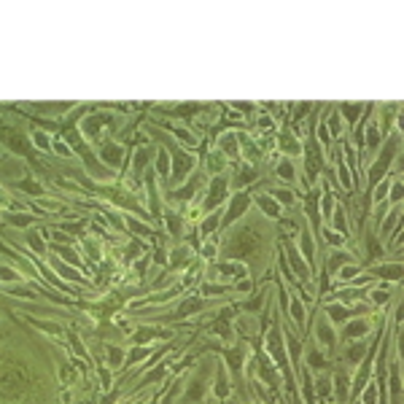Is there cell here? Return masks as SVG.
Segmentation results:
<instances>
[{
	"label": "cell",
	"mask_w": 404,
	"mask_h": 404,
	"mask_svg": "<svg viewBox=\"0 0 404 404\" xmlns=\"http://www.w3.org/2000/svg\"><path fill=\"white\" fill-rule=\"evenodd\" d=\"M361 272V267H359V264H342V267L340 269H337V280H342V283H348V280H353V277L356 275H359Z\"/></svg>",
	"instance_id": "23"
},
{
	"label": "cell",
	"mask_w": 404,
	"mask_h": 404,
	"mask_svg": "<svg viewBox=\"0 0 404 404\" xmlns=\"http://www.w3.org/2000/svg\"><path fill=\"white\" fill-rule=\"evenodd\" d=\"M267 350L275 356V364L283 369V375H286V380L291 383V369H288V356H286V348H283V332L280 329H272V332L267 334Z\"/></svg>",
	"instance_id": "2"
},
{
	"label": "cell",
	"mask_w": 404,
	"mask_h": 404,
	"mask_svg": "<svg viewBox=\"0 0 404 404\" xmlns=\"http://www.w3.org/2000/svg\"><path fill=\"white\" fill-rule=\"evenodd\" d=\"M307 367H310V369H315V372H323V369L329 367V361H326V356H323L321 350L313 348V350L307 353Z\"/></svg>",
	"instance_id": "17"
},
{
	"label": "cell",
	"mask_w": 404,
	"mask_h": 404,
	"mask_svg": "<svg viewBox=\"0 0 404 404\" xmlns=\"http://www.w3.org/2000/svg\"><path fill=\"white\" fill-rule=\"evenodd\" d=\"M315 340H318V345H323V348H334L337 334H334V326L326 318H321V321L315 323Z\"/></svg>",
	"instance_id": "8"
},
{
	"label": "cell",
	"mask_w": 404,
	"mask_h": 404,
	"mask_svg": "<svg viewBox=\"0 0 404 404\" xmlns=\"http://www.w3.org/2000/svg\"><path fill=\"white\" fill-rule=\"evenodd\" d=\"M256 248H259V240H256L254 232L251 229H235L227 240L224 254H227L229 259H246V256L256 254Z\"/></svg>",
	"instance_id": "1"
},
{
	"label": "cell",
	"mask_w": 404,
	"mask_h": 404,
	"mask_svg": "<svg viewBox=\"0 0 404 404\" xmlns=\"http://www.w3.org/2000/svg\"><path fill=\"white\" fill-rule=\"evenodd\" d=\"M16 272L14 269H8V267H0V280H16Z\"/></svg>",
	"instance_id": "39"
},
{
	"label": "cell",
	"mask_w": 404,
	"mask_h": 404,
	"mask_svg": "<svg viewBox=\"0 0 404 404\" xmlns=\"http://www.w3.org/2000/svg\"><path fill=\"white\" fill-rule=\"evenodd\" d=\"M307 114H310V103H302V105H296V108H294V127H296V124H299V119H304Z\"/></svg>",
	"instance_id": "36"
},
{
	"label": "cell",
	"mask_w": 404,
	"mask_h": 404,
	"mask_svg": "<svg viewBox=\"0 0 404 404\" xmlns=\"http://www.w3.org/2000/svg\"><path fill=\"white\" fill-rule=\"evenodd\" d=\"M340 111H342V116H348L350 122H353V119H356V116H359L361 111H364V105H342Z\"/></svg>",
	"instance_id": "35"
},
{
	"label": "cell",
	"mask_w": 404,
	"mask_h": 404,
	"mask_svg": "<svg viewBox=\"0 0 404 404\" xmlns=\"http://www.w3.org/2000/svg\"><path fill=\"white\" fill-rule=\"evenodd\" d=\"M248 205H251V197L246 194V191H240V194H237V197H232V200H229V213L224 216V224H232V221H235V218L246 216Z\"/></svg>",
	"instance_id": "5"
},
{
	"label": "cell",
	"mask_w": 404,
	"mask_h": 404,
	"mask_svg": "<svg viewBox=\"0 0 404 404\" xmlns=\"http://www.w3.org/2000/svg\"><path fill=\"white\" fill-rule=\"evenodd\" d=\"M218 145H221V156L240 159V137H237V132H224L218 137Z\"/></svg>",
	"instance_id": "7"
},
{
	"label": "cell",
	"mask_w": 404,
	"mask_h": 404,
	"mask_svg": "<svg viewBox=\"0 0 404 404\" xmlns=\"http://www.w3.org/2000/svg\"><path fill=\"white\" fill-rule=\"evenodd\" d=\"M218 221H221V213H213V216H208V221L202 224V232H205V235H210V232H213V229L218 227Z\"/></svg>",
	"instance_id": "34"
},
{
	"label": "cell",
	"mask_w": 404,
	"mask_h": 404,
	"mask_svg": "<svg viewBox=\"0 0 404 404\" xmlns=\"http://www.w3.org/2000/svg\"><path fill=\"white\" fill-rule=\"evenodd\" d=\"M288 256H291V264H294V269L299 272V277H302V280H310V277H313V275H310V267H307V264H304V262L299 259V254H296V251L291 248V251H288Z\"/></svg>",
	"instance_id": "22"
},
{
	"label": "cell",
	"mask_w": 404,
	"mask_h": 404,
	"mask_svg": "<svg viewBox=\"0 0 404 404\" xmlns=\"http://www.w3.org/2000/svg\"><path fill=\"white\" fill-rule=\"evenodd\" d=\"M323 124H326L329 137H340V135H342V130H345V124H342V116H340V114H332Z\"/></svg>",
	"instance_id": "21"
},
{
	"label": "cell",
	"mask_w": 404,
	"mask_h": 404,
	"mask_svg": "<svg viewBox=\"0 0 404 404\" xmlns=\"http://www.w3.org/2000/svg\"><path fill=\"white\" fill-rule=\"evenodd\" d=\"M334 383H337V402H345L348 399V391H350V386H348V383H350V377L345 375V372H337L334 375Z\"/></svg>",
	"instance_id": "20"
},
{
	"label": "cell",
	"mask_w": 404,
	"mask_h": 404,
	"mask_svg": "<svg viewBox=\"0 0 404 404\" xmlns=\"http://www.w3.org/2000/svg\"><path fill=\"white\" fill-rule=\"evenodd\" d=\"M156 164H159V173H162V175L167 173V154H164V151L159 154V162H156Z\"/></svg>",
	"instance_id": "40"
},
{
	"label": "cell",
	"mask_w": 404,
	"mask_h": 404,
	"mask_svg": "<svg viewBox=\"0 0 404 404\" xmlns=\"http://www.w3.org/2000/svg\"><path fill=\"white\" fill-rule=\"evenodd\" d=\"M342 326H345V342L367 340V334H369V321L367 318H348Z\"/></svg>",
	"instance_id": "4"
},
{
	"label": "cell",
	"mask_w": 404,
	"mask_h": 404,
	"mask_svg": "<svg viewBox=\"0 0 404 404\" xmlns=\"http://www.w3.org/2000/svg\"><path fill=\"white\" fill-rule=\"evenodd\" d=\"M213 254H216V246H213V243H210V246H205V251H202V256H205V259H210Z\"/></svg>",
	"instance_id": "43"
},
{
	"label": "cell",
	"mask_w": 404,
	"mask_h": 404,
	"mask_svg": "<svg viewBox=\"0 0 404 404\" xmlns=\"http://www.w3.org/2000/svg\"><path fill=\"white\" fill-rule=\"evenodd\" d=\"M399 200H402V183L396 181L394 186H391V200L388 202H399Z\"/></svg>",
	"instance_id": "38"
},
{
	"label": "cell",
	"mask_w": 404,
	"mask_h": 404,
	"mask_svg": "<svg viewBox=\"0 0 404 404\" xmlns=\"http://www.w3.org/2000/svg\"><path fill=\"white\" fill-rule=\"evenodd\" d=\"M350 262H353V259H350L345 251H334V256L329 259V269H332V272H337V269H340L342 264H350Z\"/></svg>",
	"instance_id": "27"
},
{
	"label": "cell",
	"mask_w": 404,
	"mask_h": 404,
	"mask_svg": "<svg viewBox=\"0 0 404 404\" xmlns=\"http://www.w3.org/2000/svg\"><path fill=\"white\" fill-rule=\"evenodd\" d=\"M259 127H262V130H269V127H272V119H269V116H262V119H259Z\"/></svg>",
	"instance_id": "42"
},
{
	"label": "cell",
	"mask_w": 404,
	"mask_h": 404,
	"mask_svg": "<svg viewBox=\"0 0 404 404\" xmlns=\"http://www.w3.org/2000/svg\"><path fill=\"white\" fill-rule=\"evenodd\" d=\"M367 350H369V342L367 340H353L350 345L345 348V359L350 364H361L364 361V356H367Z\"/></svg>",
	"instance_id": "9"
},
{
	"label": "cell",
	"mask_w": 404,
	"mask_h": 404,
	"mask_svg": "<svg viewBox=\"0 0 404 404\" xmlns=\"http://www.w3.org/2000/svg\"><path fill=\"white\" fill-rule=\"evenodd\" d=\"M256 202H259V208L264 210V216L280 218V205L272 200V194H259V197H256Z\"/></svg>",
	"instance_id": "13"
},
{
	"label": "cell",
	"mask_w": 404,
	"mask_h": 404,
	"mask_svg": "<svg viewBox=\"0 0 404 404\" xmlns=\"http://www.w3.org/2000/svg\"><path fill=\"white\" fill-rule=\"evenodd\" d=\"M272 200H275L277 205H294L296 197L291 194L288 189H275V191H272Z\"/></svg>",
	"instance_id": "30"
},
{
	"label": "cell",
	"mask_w": 404,
	"mask_h": 404,
	"mask_svg": "<svg viewBox=\"0 0 404 404\" xmlns=\"http://www.w3.org/2000/svg\"><path fill=\"white\" fill-rule=\"evenodd\" d=\"M332 221H334V232H337L340 237H345L348 232H350V224H348L345 208H340V205H337V208H334V213H332Z\"/></svg>",
	"instance_id": "14"
},
{
	"label": "cell",
	"mask_w": 404,
	"mask_h": 404,
	"mask_svg": "<svg viewBox=\"0 0 404 404\" xmlns=\"http://www.w3.org/2000/svg\"><path fill=\"white\" fill-rule=\"evenodd\" d=\"M361 404H377V386L369 383L367 391H364V396H361Z\"/></svg>",
	"instance_id": "33"
},
{
	"label": "cell",
	"mask_w": 404,
	"mask_h": 404,
	"mask_svg": "<svg viewBox=\"0 0 404 404\" xmlns=\"http://www.w3.org/2000/svg\"><path fill=\"white\" fill-rule=\"evenodd\" d=\"M334 197H332V191H323L321 194V213L326 216V218H332V213H334Z\"/></svg>",
	"instance_id": "28"
},
{
	"label": "cell",
	"mask_w": 404,
	"mask_h": 404,
	"mask_svg": "<svg viewBox=\"0 0 404 404\" xmlns=\"http://www.w3.org/2000/svg\"><path fill=\"white\" fill-rule=\"evenodd\" d=\"M299 251L304 254V259L313 264V259H315V243H313V237H310L307 229H302V235H299Z\"/></svg>",
	"instance_id": "16"
},
{
	"label": "cell",
	"mask_w": 404,
	"mask_h": 404,
	"mask_svg": "<svg viewBox=\"0 0 404 404\" xmlns=\"http://www.w3.org/2000/svg\"><path fill=\"white\" fill-rule=\"evenodd\" d=\"M388 189H391V178L386 175L380 181V186H377V191L372 194V202H388Z\"/></svg>",
	"instance_id": "29"
},
{
	"label": "cell",
	"mask_w": 404,
	"mask_h": 404,
	"mask_svg": "<svg viewBox=\"0 0 404 404\" xmlns=\"http://www.w3.org/2000/svg\"><path fill=\"white\" fill-rule=\"evenodd\" d=\"M235 288H237V291H243V294H248V291H251V280H246V277H243L240 283H235Z\"/></svg>",
	"instance_id": "41"
},
{
	"label": "cell",
	"mask_w": 404,
	"mask_h": 404,
	"mask_svg": "<svg viewBox=\"0 0 404 404\" xmlns=\"http://www.w3.org/2000/svg\"><path fill=\"white\" fill-rule=\"evenodd\" d=\"M288 313H291V321L296 323V326H304V307H302V299L299 296H294V299H291V304H288Z\"/></svg>",
	"instance_id": "19"
},
{
	"label": "cell",
	"mask_w": 404,
	"mask_h": 404,
	"mask_svg": "<svg viewBox=\"0 0 404 404\" xmlns=\"http://www.w3.org/2000/svg\"><path fill=\"white\" fill-rule=\"evenodd\" d=\"M337 173H340V183L345 189H353V183H350V175H348V164L345 162H340L337 164Z\"/></svg>",
	"instance_id": "32"
},
{
	"label": "cell",
	"mask_w": 404,
	"mask_h": 404,
	"mask_svg": "<svg viewBox=\"0 0 404 404\" xmlns=\"http://www.w3.org/2000/svg\"><path fill=\"white\" fill-rule=\"evenodd\" d=\"M356 404H361V402H356Z\"/></svg>",
	"instance_id": "44"
},
{
	"label": "cell",
	"mask_w": 404,
	"mask_h": 404,
	"mask_svg": "<svg viewBox=\"0 0 404 404\" xmlns=\"http://www.w3.org/2000/svg\"><path fill=\"white\" fill-rule=\"evenodd\" d=\"M103 159L108 164H119V162H122V148L114 145V143H105L103 145Z\"/></svg>",
	"instance_id": "24"
},
{
	"label": "cell",
	"mask_w": 404,
	"mask_h": 404,
	"mask_svg": "<svg viewBox=\"0 0 404 404\" xmlns=\"http://www.w3.org/2000/svg\"><path fill=\"white\" fill-rule=\"evenodd\" d=\"M399 140H391L388 145H383V151H380V156L375 159V164H372V173H369V183H377L380 181V175L383 173H388V167H391V159L396 156V151H399V145H396Z\"/></svg>",
	"instance_id": "3"
},
{
	"label": "cell",
	"mask_w": 404,
	"mask_h": 404,
	"mask_svg": "<svg viewBox=\"0 0 404 404\" xmlns=\"http://www.w3.org/2000/svg\"><path fill=\"white\" fill-rule=\"evenodd\" d=\"M280 151L288 159L294 156V154H302V145H299V140L294 137V132H291V130H283L280 132Z\"/></svg>",
	"instance_id": "10"
},
{
	"label": "cell",
	"mask_w": 404,
	"mask_h": 404,
	"mask_svg": "<svg viewBox=\"0 0 404 404\" xmlns=\"http://www.w3.org/2000/svg\"><path fill=\"white\" fill-rule=\"evenodd\" d=\"M227 197V178L218 175L210 181V189H208V202H205V210H213V205H218Z\"/></svg>",
	"instance_id": "6"
},
{
	"label": "cell",
	"mask_w": 404,
	"mask_h": 404,
	"mask_svg": "<svg viewBox=\"0 0 404 404\" xmlns=\"http://www.w3.org/2000/svg\"><path fill=\"white\" fill-rule=\"evenodd\" d=\"M315 391H318V396H332V380L321 375L315 380Z\"/></svg>",
	"instance_id": "31"
},
{
	"label": "cell",
	"mask_w": 404,
	"mask_h": 404,
	"mask_svg": "<svg viewBox=\"0 0 404 404\" xmlns=\"http://www.w3.org/2000/svg\"><path fill=\"white\" fill-rule=\"evenodd\" d=\"M350 318V310L345 304H326V321L329 323H337V326H342Z\"/></svg>",
	"instance_id": "11"
},
{
	"label": "cell",
	"mask_w": 404,
	"mask_h": 404,
	"mask_svg": "<svg viewBox=\"0 0 404 404\" xmlns=\"http://www.w3.org/2000/svg\"><path fill=\"white\" fill-rule=\"evenodd\" d=\"M399 218H402V208L396 205V208L391 210V216H388V218H383V224H380V232H383V235H388V232L396 227V221H399Z\"/></svg>",
	"instance_id": "26"
},
{
	"label": "cell",
	"mask_w": 404,
	"mask_h": 404,
	"mask_svg": "<svg viewBox=\"0 0 404 404\" xmlns=\"http://www.w3.org/2000/svg\"><path fill=\"white\" fill-rule=\"evenodd\" d=\"M275 173H277V178H283V181H288V183H294V181H296V170H294V162H291L288 156H283L280 162H277Z\"/></svg>",
	"instance_id": "15"
},
{
	"label": "cell",
	"mask_w": 404,
	"mask_h": 404,
	"mask_svg": "<svg viewBox=\"0 0 404 404\" xmlns=\"http://www.w3.org/2000/svg\"><path fill=\"white\" fill-rule=\"evenodd\" d=\"M369 299H372L377 307H386V304L391 302V288L388 286H380V288H375L372 294H369Z\"/></svg>",
	"instance_id": "25"
},
{
	"label": "cell",
	"mask_w": 404,
	"mask_h": 404,
	"mask_svg": "<svg viewBox=\"0 0 404 404\" xmlns=\"http://www.w3.org/2000/svg\"><path fill=\"white\" fill-rule=\"evenodd\" d=\"M372 275L383 277V280H399L402 277V264L394 262V264H380V267L372 269Z\"/></svg>",
	"instance_id": "12"
},
{
	"label": "cell",
	"mask_w": 404,
	"mask_h": 404,
	"mask_svg": "<svg viewBox=\"0 0 404 404\" xmlns=\"http://www.w3.org/2000/svg\"><path fill=\"white\" fill-rule=\"evenodd\" d=\"M32 140H35L38 148H49V145H51L49 135H43V132H35V135H32Z\"/></svg>",
	"instance_id": "37"
},
{
	"label": "cell",
	"mask_w": 404,
	"mask_h": 404,
	"mask_svg": "<svg viewBox=\"0 0 404 404\" xmlns=\"http://www.w3.org/2000/svg\"><path fill=\"white\" fill-rule=\"evenodd\" d=\"M380 137H383V132L377 130V122L367 124V132H364V143L369 145V151H375L377 145H380Z\"/></svg>",
	"instance_id": "18"
}]
</instances>
